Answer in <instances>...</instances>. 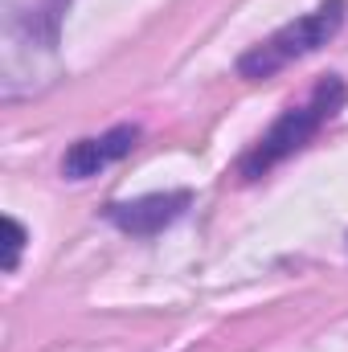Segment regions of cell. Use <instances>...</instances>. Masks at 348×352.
Returning a JSON list of instances; mask_svg holds the SVG:
<instances>
[{"label":"cell","instance_id":"1","mask_svg":"<svg viewBox=\"0 0 348 352\" xmlns=\"http://www.w3.org/2000/svg\"><path fill=\"white\" fill-rule=\"evenodd\" d=\"M345 98H348L345 78H336V74L320 78V82L312 87V94H307V102L287 107V111L270 123V131L238 160V176H242V180H259V176H266L270 168H279L287 156H295L303 144H312V135L345 107Z\"/></svg>","mask_w":348,"mask_h":352},{"label":"cell","instance_id":"5","mask_svg":"<svg viewBox=\"0 0 348 352\" xmlns=\"http://www.w3.org/2000/svg\"><path fill=\"white\" fill-rule=\"evenodd\" d=\"M25 242H29L25 226H21L17 217H4V270H8V274L21 266V250H25Z\"/></svg>","mask_w":348,"mask_h":352},{"label":"cell","instance_id":"2","mask_svg":"<svg viewBox=\"0 0 348 352\" xmlns=\"http://www.w3.org/2000/svg\"><path fill=\"white\" fill-rule=\"evenodd\" d=\"M345 16H348V0H324V4H316L312 12L287 21V25L274 29L266 41H259L254 50H246V54L238 58V74L250 78V82L279 74L283 66H291V62H299V58L324 50V45L345 29Z\"/></svg>","mask_w":348,"mask_h":352},{"label":"cell","instance_id":"4","mask_svg":"<svg viewBox=\"0 0 348 352\" xmlns=\"http://www.w3.org/2000/svg\"><path fill=\"white\" fill-rule=\"evenodd\" d=\"M135 144H140V127L135 123H119V127H111L102 135H87V140L70 144V152L62 156V176L66 180H90L102 168L119 164L123 156H131Z\"/></svg>","mask_w":348,"mask_h":352},{"label":"cell","instance_id":"3","mask_svg":"<svg viewBox=\"0 0 348 352\" xmlns=\"http://www.w3.org/2000/svg\"><path fill=\"white\" fill-rule=\"evenodd\" d=\"M188 205H193V192L173 188V192H148V197H135V201H111V205H102V217L115 230L131 234V238H156Z\"/></svg>","mask_w":348,"mask_h":352}]
</instances>
